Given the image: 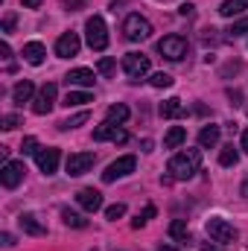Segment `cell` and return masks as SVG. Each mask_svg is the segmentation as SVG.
Returning a JSON list of instances; mask_svg holds the SVG:
<instances>
[{
  "instance_id": "4dcf8cb0",
  "label": "cell",
  "mask_w": 248,
  "mask_h": 251,
  "mask_svg": "<svg viewBox=\"0 0 248 251\" xmlns=\"http://www.w3.org/2000/svg\"><path fill=\"white\" fill-rule=\"evenodd\" d=\"M152 216H155V207H152V204H146V207H143V213H137V219H131V228H143Z\"/></svg>"
},
{
  "instance_id": "ffe728a7",
  "label": "cell",
  "mask_w": 248,
  "mask_h": 251,
  "mask_svg": "<svg viewBox=\"0 0 248 251\" xmlns=\"http://www.w3.org/2000/svg\"><path fill=\"white\" fill-rule=\"evenodd\" d=\"M219 134H222L219 126H204V128L198 131V146H201V149H213V146L219 143Z\"/></svg>"
},
{
  "instance_id": "7a4b0ae2",
  "label": "cell",
  "mask_w": 248,
  "mask_h": 251,
  "mask_svg": "<svg viewBox=\"0 0 248 251\" xmlns=\"http://www.w3.org/2000/svg\"><path fill=\"white\" fill-rule=\"evenodd\" d=\"M204 231H207V237H210L213 243H219V246L237 243V228H234L228 219H222V216H210L207 225H204Z\"/></svg>"
},
{
  "instance_id": "60d3db41",
  "label": "cell",
  "mask_w": 248,
  "mask_h": 251,
  "mask_svg": "<svg viewBox=\"0 0 248 251\" xmlns=\"http://www.w3.org/2000/svg\"><path fill=\"white\" fill-rule=\"evenodd\" d=\"M41 3H44V0H24V6H26V9H38Z\"/></svg>"
},
{
  "instance_id": "6da1fadb",
  "label": "cell",
  "mask_w": 248,
  "mask_h": 251,
  "mask_svg": "<svg viewBox=\"0 0 248 251\" xmlns=\"http://www.w3.org/2000/svg\"><path fill=\"white\" fill-rule=\"evenodd\" d=\"M198 167H201V152H198V149H184V152L173 155V161H170V176H173L175 181H187V178H193V176L198 173Z\"/></svg>"
},
{
  "instance_id": "30bf717a",
  "label": "cell",
  "mask_w": 248,
  "mask_h": 251,
  "mask_svg": "<svg viewBox=\"0 0 248 251\" xmlns=\"http://www.w3.org/2000/svg\"><path fill=\"white\" fill-rule=\"evenodd\" d=\"M94 161H97V155L94 152H73L70 158H67V176H85L91 167H94Z\"/></svg>"
},
{
  "instance_id": "ab89813d",
  "label": "cell",
  "mask_w": 248,
  "mask_h": 251,
  "mask_svg": "<svg viewBox=\"0 0 248 251\" xmlns=\"http://www.w3.org/2000/svg\"><path fill=\"white\" fill-rule=\"evenodd\" d=\"M0 53H3V59H9V56H12V47L3 41V44H0Z\"/></svg>"
},
{
  "instance_id": "836d02e7",
  "label": "cell",
  "mask_w": 248,
  "mask_h": 251,
  "mask_svg": "<svg viewBox=\"0 0 248 251\" xmlns=\"http://www.w3.org/2000/svg\"><path fill=\"white\" fill-rule=\"evenodd\" d=\"M114 67H117L114 59H99V62H97V70H99L102 76H114Z\"/></svg>"
},
{
  "instance_id": "f546056e",
  "label": "cell",
  "mask_w": 248,
  "mask_h": 251,
  "mask_svg": "<svg viewBox=\"0 0 248 251\" xmlns=\"http://www.w3.org/2000/svg\"><path fill=\"white\" fill-rule=\"evenodd\" d=\"M123 216H125V204H123V201H117V204L105 207V219H108V222H117V219H123Z\"/></svg>"
},
{
  "instance_id": "d590c367",
  "label": "cell",
  "mask_w": 248,
  "mask_h": 251,
  "mask_svg": "<svg viewBox=\"0 0 248 251\" xmlns=\"http://www.w3.org/2000/svg\"><path fill=\"white\" fill-rule=\"evenodd\" d=\"M18 126H21V117H18V114H6V117H3V128H6V131H12V128H18Z\"/></svg>"
},
{
  "instance_id": "ac0fdd59",
  "label": "cell",
  "mask_w": 248,
  "mask_h": 251,
  "mask_svg": "<svg viewBox=\"0 0 248 251\" xmlns=\"http://www.w3.org/2000/svg\"><path fill=\"white\" fill-rule=\"evenodd\" d=\"M32 97H35V85H32L29 79L18 82V85L12 88V100H15L18 105H24V102H32Z\"/></svg>"
},
{
  "instance_id": "e0dca14e",
  "label": "cell",
  "mask_w": 248,
  "mask_h": 251,
  "mask_svg": "<svg viewBox=\"0 0 248 251\" xmlns=\"http://www.w3.org/2000/svg\"><path fill=\"white\" fill-rule=\"evenodd\" d=\"M44 56H47V47H44L41 41H29V44H24V62L26 64L38 67V64H44Z\"/></svg>"
},
{
  "instance_id": "603a6c76",
  "label": "cell",
  "mask_w": 248,
  "mask_h": 251,
  "mask_svg": "<svg viewBox=\"0 0 248 251\" xmlns=\"http://www.w3.org/2000/svg\"><path fill=\"white\" fill-rule=\"evenodd\" d=\"M128 120V108H125L123 102H117V105H111L108 111H105V123H114V126H120Z\"/></svg>"
},
{
  "instance_id": "277c9868",
  "label": "cell",
  "mask_w": 248,
  "mask_h": 251,
  "mask_svg": "<svg viewBox=\"0 0 248 251\" xmlns=\"http://www.w3.org/2000/svg\"><path fill=\"white\" fill-rule=\"evenodd\" d=\"M158 53L170 62H181L187 56V38L184 35H164L158 41Z\"/></svg>"
},
{
  "instance_id": "1f68e13d",
  "label": "cell",
  "mask_w": 248,
  "mask_h": 251,
  "mask_svg": "<svg viewBox=\"0 0 248 251\" xmlns=\"http://www.w3.org/2000/svg\"><path fill=\"white\" fill-rule=\"evenodd\" d=\"M228 32H231L234 38H240V35H246V32H248V15H246V18H240V21H234Z\"/></svg>"
},
{
  "instance_id": "d4e9b609",
  "label": "cell",
  "mask_w": 248,
  "mask_h": 251,
  "mask_svg": "<svg viewBox=\"0 0 248 251\" xmlns=\"http://www.w3.org/2000/svg\"><path fill=\"white\" fill-rule=\"evenodd\" d=\"M170 237L178 240V243H190V228H187L184 219H175V222L170 225Z\"/></svg>"
},
{
  "instance_id": "3957f363",
  "label": "cell",
  "mask_w": 248,
  "mask_h": 251,
  "mask_svg": "<svg viewBox=\"0 0 248 251\" xmlns=\"http://www.w3.org/2000/svg\"><path fill=\"white\" fill-rule=\"evenodd\" d=\"M85 38H88V47L97 50V53H102V50L108 47V26H105V21H102L99 15L88 18V24H85Z\"/></svg>"
},
{
  "instance_id": "f1b7e54d",
  "label": "cell",
  "mask_w": 248,
  "mask_h": 251,
  "mask_svg": "<svg viewBox=\"0 0 248 251\" xmlns=\"http://www.w3.org/2000/svg\"><path fill=\"white\" fill-rule=\"evenodd\" d=\"M173 82H175V79H173L170 73H164V70H161V73H152V79H149L152 88H173Z\"/></svg>"
},
{
  "instance_id": "f6af8a7d",
  "label": "cell",
  "mask_w": 248,
  "mask_h": 251,
  "mask_svg": "<svg viewBox=\"0 0 248 251\" xmlns=\"http://www.w3.org/2000/svg\"><path fill=\"white\" fill-rule=\"evenodd\" d=\"M158 251H181V249H173V246H161Z\"/></svg>"
},
{
  "instance_id": "d6986e66",
  "label": "cell",
  "mask_w": 248,
  "mask_h": 251,
  "mask_svg": "<svg viewBox=\"0 0 248 251\" xmlns=\"http://www.w3.org/2000/svg\"><path fill=\"white\" fill-rule=\"evenodd\" d=\"M161 117H167V120H178V117H184V105H181V100H178V97L164 100V102H161Z\"/></svg>"
},
{
  "instance_id": "484cf974",
  "label": "cell",
  "mask_w": 248,
  "mask_h": 251,
  "mask_svg": "<svg viewBox=\"0 0 248 251\" xmlns=\"http://www.w3.org/2000/svg\"><path fill=\"white\" fill-rule=\"evenodd\" d=\"M62 219H64V225H67V228H85V225H88V219H85V216H79V213H76V210H70V207H64V210H62Z\"/></svg>"
},
{
  "instance_id": "e575fe53",
  "label": "cell",
  "mask_w": 248,
  "mask_h": 251,
  "mask_svg": "<svg viewBox=\"0 0 248 251\" xmlns=\"http://www.w3.org/2000/svg\"><path fill=\"white\" fill-rule=\"evenodd\" d=\"M15 24H18V15H15V12H9V15L3 18V26H0V32H12V29H15Z\"/></svg>"
},
{
  "instance_id": "9c48e42d",
  "label": "cell",
  "mask_w": 248,
  "mask_h": 251,
  "mask_svg": "<svg viewBox=\"0 0 248 251\" xmlns=\"http://www.w3.org/2000/svg\"><path fill=\"white\" fill-rule=\"evenodd\" d=\"M24 176H26L24 161H6L3 170H0V181H3V187L6 190H15L21 181H24Z\"/></svg>"
},
{
  "instance_id": "7bdbcfd3",
  "label": "cell",
  "mask_w": 248,
  "mask_h": 251,
  "mask_svg": "<svg viewBox=\"0 0 248 251\" xmlns=\"http://www.w3.org/2000/svg\"><path fill=\"white\" fill-rule=\"evenodd\" d=\"M243 149H246V152H248V128H246V131H243Z\"/></svg>"
},
{
  "instance_id": "4316f807",
  "label": "cell",
  "mask_w": 248,
  "mask_h": 251,
  "mask_svg": "<svg viewBox=\"0 0 248 251\" xmlns=\"http://www.w3.org/2000/svg\"><path fill=\"white\" fill-rule=\"evenodd\" d=\"M237 161H240V152H237L234 146H222V152H219V164H222V167H237Z\"/></svg>"
},
{
  "instance_id": "4fadbf2b",
  "label": "cell",
  "mask_w": 248,
  "mask_h": 251,
  "mask_svg": "<svg viewBox=\"0 0 248 251\" xmlns=\"http://www.w3.org/2000/svg\"><path fill=\"white\" fill-rule=\"evenodd\" d=\"M94 140H111V143H125L128 140V134H125L120 126L114 123H102L94 128Z\"/></svg>"
},
{
  "instance_id": "83f0119b",
  "label": "cell",
  "mask_w": 248,
  "mask_h": 251,
  "mask_svg": "<svg viewBox=\"0 0 248 251\" xmlns=\"http://www.w3.org/2000/svg\"><path fill=\"white\" fill-rule=\"evenodd\" d=\"M88 117H91L88 111H79V114H73V117H67V120H62V123H59V128H62V131H70V128H76V126L88 123Z\"/></svg>"
},
{
  "instance_id": "7c38bea8",
  "label": "cell",
  "mask_w": 248,
  "mask_h": 251,
  "mask_svg": "<svg viewBox=\"0 0 248 251\" xmlns=\"http://www.w3.org/2000/svg\"><path fill=\"white\" fill-rule=\"evenodd\" d=\"M79 47H82L79 35L76 32H64V35H59V41H56V56L59 59H73V56H79Z\"/></svg>"
},
{
  "instance_id": "cb8c5ba5",
  "label": "cell",
  "mask_w": 248,
  "mask_h": 251,
  "mask_svg": "<svg viewBox=\"0 0 248 251\" xmlns=\"http://www.w3.org/2000/svg\"><path fill=\"white\" fill-rule=\"evenodd\" d=\"M88 102H94V97H91L88 91H67V97H64V105H67V108H73V105H88Z\"/></svg>"
},
{
  "instance_id": "8992f818",
  "label": "cell",
  "mask_w": 248,
  "mask_h": 251,
  "mask_svg": "<svg viewBox=\"0 0 248 251\" xmlns=\"http://www.w3.org/2000/svg\"><path fill=\"white\" fill-rule=\"evenodd\" d=\"M149 67H152L149 64V56H143V53H125L123 56V70L131 82H140L149 73Z\"/></svg>"
},
{
  "instance_id": "d6a6232c",
  "label": "cell",
  "mask_w": 248,
  "mask_h": 251,
  "mask_svg": "<svg viewBox=\"0 0 248 251\" xmlns=\"http://www.w3.org/2000/svg\"><path fill=\"white\" fill-rule=\"evenodd\" d=\"M38 149H41V146H38V140H35V137H24V146H21V152H24V155H38Z\"/></svg>"
},
{
  "instance_id": "2e32d148",
  "label": "cell",
  "mask_w": 248,
  "mask_h": 251,
  "mask_svg": "<svg viewBox=\"0 0 248 251\" xmlns=\"http://www.w3.org/2000/svg\"><path fill=\"white\" fill-rule=\"evenodd\" d=\"M18 225H21L24 234H32V237H44V234H47V228L38 222L35 213H21V216H18Z\"/></svg>"
},
{
  "instance_id": "9a60e30c",
  "label": "cell",
  "mask_w": 248,
  "mask_h": 251,
  "mask_svg": "<svg viewBox=\"0 0 248 251\" xmlns=\"http://www.w3.org/2000/svg\"><path fill=\"white\" fill-rule=\"evenodd\" d=\"M64 79H67V85H73V88H91V85H94V70H88V67H73Z\"/></svg>"
},
{
  "instance_id": "74e56055",
  "label": "cell",
  "mask_w": 248,
  "mask_h": 251,
  "mask_svg": "<svg viewBox=\"0 0 248 251\" xmlns=\"http://www.w3.org/2000/svg\"><path fill=\"white\" fill-rule=\"evenodd\" d=\"M201 251H222V249H219V243H213V240H210V243H204V246H201Z\"/></svg>"
},
{
  "instance_id": "ba28073f",
  "label": "cell",
  "mask_w": 248,
  "mask_h": 251,
  "mask_svg": "<svg viewBox=\"0 0 248 251\" xmlns=\"http://www.w3.org/2000/svg\"><path fill=\"white\" fill-rule=\"evenodd\" d=\"M56 94H59L56 82H47V85L35 94V100H32V111H35L38 117L50 114V111H53V105H56Z\"/></svg>"
},
{
  "instance_id": "52a82bcc",
  "label": "cell",
  "mask_w": 248,
  "mask_h": 251,
  "mask_svg": "<svg viewBox=\"0 0 248 251\" xmlns=\"http://www.w3.org/2000/svg\"><path fill=\"white\" fill-rule=\"evenodd\" d=\"M134 167H137V158H134V155H123V158H117L114 164H108V167H105L102 181H105V184H111V181H117V178H125V176H131V173H134Z\"/></svg>"
},
{
  "instance_id": "5bb4252c",
  "label": "cell",
  "mask_w": 248,
  "mask_h": 251,
  "mask_svg": "<svg viewBox=\"0 0 248 251\" xmlns=\"http://www.w3.org/2000/svg\"><path fill=\"white\" fill-rule=\"evenodd\" d=\"M76 201H79V207H85L88 213H97L99 207H102V193L94 187H85L76 193Z\"/></svg>"
},
{
  "instance_id": "8d00e7d4",
  "label": "cell",
  "mask_w": 248,
  "mask_h": 251,
  "mask_svg": "<svg viewBox=\"0 0 248 251\" xmlns=\"http://www.w3.org/2000/svg\"><path fill=\"white\" fill-rule=\"evenodd\" d=\"M82 3H85V0H64V6H67V9H73V12H76Z\"/></svg>"
},
{
  "instance_id": "ee69618b",
  "label": "cell",
  "mask_w": 248,
  "mask_h": 251,
  "mask_svg": "<svg viewBox=\"0 0 248 251\" xmlns=\"http://www.w3.org/2000/svg\"><path fill=\"white\" fill-rule=\"evenodd\" d=\"M243 196L248 199V176H246V181H243Z\"/></svg>"
},
{
  "instance_id": "5b68a950",
  "label": "cell",
  "mask_w": 248,
  "mask_h": 251,
  "mask_svg": "<svg viewBox=\"0 0 248 251\" xmlns=\"http://www.w3.org/2000/svg\"><path fill=\"white\" fill-rule=\"evenodd\" d=\"M123 35L128 41H146L152 35V24L143 15H128L123 21Z\"/></svg>"
},
{
  "instance_id": "44dd1931",
  "label": "cell",
  "mask_w": 248,
  "mask_h": 251,
  "mask_svg": "<svg viewBox=\"0 0 248 251\" xmlns=\"http://www.w3.org/2000/svg\"><path fill=\"white\" fill-rule=\"evenodd\" d=\"M246 9H248V0H225L219 6V15L222 18H234V15H243Z\"/></svg>"
},
{
  "instance_id": "7402d4cb",
  "label": "cell",
  "mask_w": 248,
  "mask_h": 251,
  "mask_svg": "<svg viewBox=\"0 0 248 251\" xmlns=\"http://www.w3.org/2000/svg\"><path fill=\"white\" fill-rule=\"evenodd\" d=\"M184 140H187V131L181 126H173V128L167 131V137H164V146H167V149H178Z\"/></svg>"
},
{
  "instance_id": "b9f144b4",
  "label": "cell",
  "mask_w": 248,
  "mask_h": 251,
  "mask_svg": "<svg viewBox=\"0 0 248 251\" xmlns=\"http://www.w3.org/2000/svg\"><path fill=\"white\" fill-rule=\"evenodd\" d=\"M3 246H15V237L12 234H3Z\"/></svg>"
},
{
  "instance_id": "8fae6325",
  "label": "cell",
  "mask_w": 248,
  "mask_h": 251,
  "mask_svg": "<svg viewBox=\"0 0 248 251\" xmlns=\"http://www.w3.org/2000/svg\"><path fill=\"white\" fill-rule=\"evenodd\" d=\"M35 161H38V170H41L44 176H53V173L59 170V161H62V152H59V149H53V146H44V149H38V155H35Z\"/></svg>"
},
{
  "instance_id": "f35d334b",
  "label": "cell",
  "mask_w": 248,
  "mask_h": 251,
  "mask_svg": "<svg viewBox=\"0 0 248 251\" xmlns=\"http://www.w3.org/2000/svg\"><path fill=\"white\" fill-rule=\"evenodd\" d=\"M178 12H181L184 18H190V15H193V6H190V3H184V6H178Z\"/></svg>"
}]
</instances>
